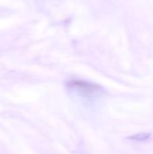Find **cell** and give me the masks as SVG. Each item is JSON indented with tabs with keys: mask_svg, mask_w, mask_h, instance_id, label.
<instances>
[{
	"mask_svg": "<svg viewBox=\"0 0 153 154\" xmlns=\"http://www.w3.org/2000/svg\"><path fill=\"white\" fill-rule=\"evenodd\" d=\"M67 87L69 90L84 97H96L103 94V88L100 86L84 80H70L67 83Z\"/></svg>",
	"mask_w": 153,
	"mask_h": 154,
	"instance_id": "obj_1",
	"label": "cell"
},
{
	"mask_svg": "<svg viewBox=\"0 0 153 154\" xmlns=\"http://www.w3.org/2000/svg\"><path fill=\"white\" fill-rule=\"evenodd\" d=\"M150 134H145V133H141V134H135L133 136L131 137L132 140L133 141H139V142H142V141H146L150 138Z\"/></svg>",
	"mask_w": 153,
	"mask_h": 154,
	"instance_id": "obj_2",
	"label": "cell"
}]
</instances>
